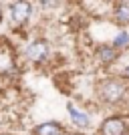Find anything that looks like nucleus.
<instances>
[{"instance_id":"f257e3e1","label":"nucleus","mask_w":129,"mask_h":135,"mask_svg":"<svg viewBox=\"0 0 129 135\" xmlns=\"http://www.w3.org/2000/svg\"><path fill=\"white\" fill-rule=\"evenodd\" d=\"M95 97L105 107H121L129 97L127 81L121 77H105L95 83Z\"/></svg>"},{"instance_id":"f03ea898","label":"nucleus","mask_w":129,"mask_h":135,"mask_svg":"<svg viewBox=\"0 0 129 135\" xmlns=\"http://www.w3.org/2000/svg\"><path fill=\"white\" fill-rule=\"evenodd\" d=\"M22 55H24V59H26L28 62L40 65V62L49 61V56H51V45H49V40H45V38H34L24 46Z\"/></svg>"},{"instance_id":"7ed1b4c3","label":"nucleus","mask_w":129,"mask_h":135,"mask_svg":"<svg viewBox=\"0 0 129 135\" xmlns=\"http://www.w3.org/2000/svg\"><path fill=\"white\" fill-rule=\"evenodd\" d=\"M8 16H10V24L14 28H22L32 16V4L28 0H14L8 8Z\"/></svg>"},{"instance_id":"20e7f679","label":"nucleus","mask_w":129,"mask_h":135,"mask_svg":"<svg viewBox=\"0 0 129 135\" xmlns=\"http://www.w3.org/2000/svg\"><path fill=\"white\" fill-rule=\"evenodd\" d=\"M129 119L123 115H107L99 125V135H127Z\"/></svg>"},{"instance_id":"39448f33","label":"nucleus","mask_w":129,"mask_h":135,"mask_svg":"<svg viewBox=\"0 0 129 135\" xmlns=\"http://www.w3.org/2000/svg\"><path fill=\"white\" fill-rule=\"evenodd\" d=\"M67 113H69V119L71 123L77 127L79 131H87L93 127V121H91V115L83 109H79L75 103H67Z\"/></svg>"},{"instance_id":"423d86ee","label":"nucleus","mask_w":129,"mask_h":135,"mask_svg":"<svg viewBox=\"0 0 129 135\" xmlns=\"http://www.w3.org/2000/svg\"><path fill=\"white\" fill-rule=\"evenodd\" d=\"M93 55H95V61L99 65H103V67H111L113 62L119 59V51L113 45H99Z\"/></svg>"},{"instance_id":"0eeeda50","label":"nucleus","mask_w":129,"mask_h":135,"mask_svg":"<svg viewBox=\"0 0 129 135\" xmlns=\"http://www.w3.org/2000/svg\"><path fill=\"white\" fill-rule=\"evenodd\" d=\"M30 135H67V129L61 121H42L32 127Z\"/></svg>"},{"instance_id":"6e6552de","label":"nucleus","mask_w":129,"mask_h":135,"mask_svg":"<svg viewBox=\"0 0 129 135\" xmlns=\"http://www.w3.org/2000/svg\"><path fill=\"white\" fill-rule=\"evenodd\" d=\"M113 20L119 24V26H129V2L127 0H121L113 6Z\"/></svg>"},{"instance_id":"1a4fd4ad","label":"nucleus","mask_w":129,"mask_h":135,"mask_svg":"<svg viewBox=\"0 0 129 135\" xmlns=\"http://www.w3.org/2000/svg\"><path fill=\"white\" fill-rule=\"evenodd\" d=\"M117 51H123V49H129V32L127 30H119L115 36H113V42H111Z\"/></svg>"},{"instance_id":"9d476101","label":"nucleus","mask_w":129,"mask_h":135,"mask_svg":"<svg viewBox=\"0 0 129 135\" xmlns=\"http://www.w3.org/2000/svg\"><path fill=\"white\" fill-rule=\"evenodd\" d=\"M119 77H121L123 81H127V83H129V62L125 65L123 69H121V73H119Z\"/></svg>"},{"instance_id":"9b49d317","label":"nucleus","mask_w":129,"mask_h":135,"mask_svg":"<svg viewBox=\"0 0 129 135\" xmlns=\"http://www.w3.org/2000/svg\"><path fill=\"white\" fill-rule=\"evenodd\" d=\"M40 4L45 6V8H55L59 4V0H40Z\"/></svg>"},{"instance_id":"f8f14e48","label":"nucleus","mask_w":129,"mask_h":135,"mask_svg":"<svg viewBox=\"0 0 129 135\" xmlns=\"http://www.w3.org/2000/svg\"><path fill=\"white\" fill-rule=\"evenodd\" d=\"M2 18H4V8H2V4H0V22H2Z\"/></svg>"},{"instance_id":"ddd939ff","label":"nucleus","mask_w":129,"mask_h":135,"mask_svg":"<svg viewBox=\"0 0 129 135\" xmlns=\"http://www.w3.org/2000/svg\"><path fill=\"white\" fill-rule=\"evenodd\" d=\"M67 135H85L83 131H75V133H67Z\"/></svg>"},{"instance_id":"4468645a","label":"nucleus","mask_w":129,"mask_h":135,"mask_svg":"<svg viewBox=\"0 0 129 135\" xmlns=\"http://www.w3.org/2000/svg\"><path fill=\"white\" fill-rule=\"evenodd\" d=\"M0 135H10V133H0Z\"/></svg>"},{"instance_id":"2eb2a0df","label":"nucleus","mask_w":129,"mask_h":135,"mask_svg":"<svg viewBox=\"0 0 129 135\" xmlns=\"http://www.w3.org/2000/svg\"><path fill=\"white\" fill-rule=\"evenodd\" d=\"M127 135H129V131H127Z\"/></svg>"},{"instance_id":"dca6fc26","label":"nucleus","mask_w":129,"mask_h":135,"mask_svg":"<svg viewBox=\"0 0 129 135\" xmlns=\"http://www.w3.org/2000/svg\"><path fill=\"white\" fill-rule=\"evenodd\" d=\"M127 2H129V0H127Z\"/></svg>"}]
</instances>
